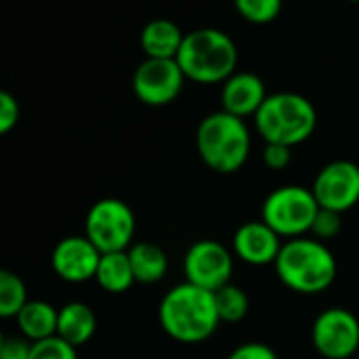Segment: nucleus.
Here are the masks:
<instances>
[{"label": "nucleus", "instance_id": "nucleus-1", "mask_svg": "<svg viewBox=\"0 0 359 359\" xmlns=\"http://www.w3.org/2000/svg\"><path fill=\"white\" fill-rule=\"evenodd\" d=\"M158 323L169 338L182 344L210 340L220 325L214 292L189 281L171 287L158 304Z\"/></svg>", "mask_w": 359, "mask_h": 359}, {"label": "nucleus", "instance_id": "nucleus-2", "mask_svg": "<svg viewBox=\"0 0 359 359\" xmlns=\"http://www.w3.org/2000/svg\"><path fill=\"white\" fill-rule=\"evenodd\" d=\"M273 266L287 290L304 296L325 292L336 281L338 273V262L332 250L313 237L285 241Z\"/></svg>", "mask_w": 359, "mask_h": 359}, {"label": "nucleus", "instance_id": "nucleus-3", "mask_svg": "<svg viewBox=\"0 0 359 359\" xmlns=\"http://www.w3.org/2000/svg\"><path fill=\"white\" fill-rule=\"evenodd\" d=\"M175 62L187 81L197 85H222L237 72L239 49L226 32L218 28H197L184 36Z\"/></svg>", "mask_w": 359, "mask_h": 359}, {"label": "nucleus", "instance_id": "nucleus-4", "mask_svg": "<svg viewBox=\"0 0 359 359\" xmlns=\"http://www.w3.org/2000/svg\"><path fill=\"white\" fill-rule=\"evenodd\" d=\"M199 158L216 173H237L252 150V133L243 118L224 110L208 114L195 135Z\"/></svg>", "mask_w": 359, "mask_h": 359}, {"label": "nucleus", "instance_id": "nucleus-5", "mask_svg": "<svg viewBox=\"0 0 359 359\" xmlns=\"http://www.w3.org/2000/svg\"><path fill=\"white\" fill-rule=\"evenodd\" d=\"M256 131L266 144L298 146L317 129V110L300 93L279 91L264 100L254 116Z\"/></svg>", "mask_w": 359, "mask_h": 359}, {"label": "nucleus", "instance_id": "nucleus-6", "mask_svg": "<svg viewBox=\"0 0 359 359\" xmlns=\"http://www.w3.org/2000/svg\"><path fill=\"white\" fill-rule=\"evenodd\" d=\"M319 205L311 193L300 184H285L275 189L262 203V222L281 239H298L311 233Z\"/></svg>", "mask_w": 359, "mask_h": 359}, {"label": "nucleus", "instance_id": "nucleus-7", "mask_svg": "<svg viewBox=\"0 0 359 359\" xmlns=\"http://www.w3.org/2000/svg\"><path fill=\"white\" fill-rule=\"evenodd\" d=\"M135 214L133 210L114 197L100 199L91 205L85 218V237L102 252H127L135 237Z\"/></svg>", "mask_w": 359, "mask_h": 359}, {"label": "nucleus", "instance_id": "nucleus-8", "mask_svg": "<svg viewBox=\"0 0 359 359\" xmlns=\"http://www.w3.org/2000/svg\"><path fill=\"white\" fill-rule=\"evenodd\" d=\"M311 340L323 359H348L359 348V319L348 309L330 306L313 321Z\"/></svg>", "mask_w": 359, "mask_h": 359}, {"label": "nucleus", "instance_id": "nucleus-9", "mask_svg": "<svg viewBox=\"0 0 359 359\" xmlns=\"http://www.w3.org/2000/svg\"><path fill=\"white\" fill-rule=\"evenodd\" d=\"M235 254L216 239H199L184 254V277L189 283L218 292L231 283Z\"/></svg>", "mask_w": 359, "mask_h": 359}, {"label": "nucleus", "instance_id": "nucleus-10", "mask_svg": "<svg viewBox=\"0 0 359 359\" xmlns=\"http://www.w3.org/2000/svg\"><path fill=\"white\" fill-rule=\"evenodd\" d=\"M311 193L321 210L344 214L359 203V165L346 158L332 161L319 169Z\"/></svg>", "mask_w": 359, "mask_h": 359}, {"label": "nucleus", "instance_id": "nucleus-11", "mask_svg": "<svg viewBox=\"0 0 359 359\" xmlns=\"http://www.w3.org/2000/svg\"><path fill=\"white\" fill-rule=\"evenodd\" d=\"M187 83V76L175 60H144L131 79L135 97L152 108L171 104Z\"/></svg>", "mask_w": 359, "mask_h": 359}, {"label": "nucleus", "instance_id": "nucleus-12", "mask_svg": "<svg viewBox=\"0 0 359 359\" xmlns=\"http://www.w3.org/2000/svg\"><path fill=\"white\" fill-rule=\"evenodd\" d=\"M100 258L102 252L85 235H70L53 248L51 269L68 283H85L95 279Z\"/></svg>", "mask_w": 359, "mask_h": 359}, {"label": "nucleus", "instance_id": "nucleus-13", "mask_svg": "<svg viewBox=\"0 0 359 359\" xmlns=\"http://www.w3.org/2000/svg\"><path fill=\"white\" fill-rule=\"evenodd\" d=\"M281 237L269 229L262 220L245 222L235 231L233 237V254L252 266H266L275 264L281 252Z\"/></svg>", "mask_w": 359, "mask_h": 359}, {"label": "nucleus", "instance_id": "nucleus-14", "mask_svg": "<svg viewBox=\"0 0 359 359\" xmlns=\"http://www.w3.org/2000/svg\"><path fill=\"white\" fill-rule=\"evenodd\" d=\"M266 97V87L254 72H235L229 81L222 83V110L243 121L248 116H256Z\"/></svg>", "mask_w": 359, "mask_h": 359}, {"label": "nucleus", "instance_id": "nucleus-15", "mask_svg": "<svg viewBox=\"0 0 359 359\" xmlns=\"http://www.w3.org/2000/svg\"><path fill=\"white\" fill-rule=\"evenodd\" d=\"M184 36L171 20H152L140 32V47L148 60H175Z\"/></svg>", "mask_w": 359, "mask_h": 359}, {"label": "nucleus", "instance_id": "nucleus-16", "mask_svg": "<svg viewBox=\"0 0 359 359\" xmlns=\"http://www.w3.org/2000/svg\"><path fill=\"white\" fill-rule=\"evenodd\" d=\"M97 330V317L95 311L81 300H72L60 309L57 315V336L66 340L72 346L87 344Z\"/></svg>", "mask_w": 359, "mask_h": 359}, {"label": "nucleus", "instance_id": "nucleus-17", "mask_svg": "<svg viewBox=\"0 0 359 359\" xmlns=\"http://www.w3.org/2000/svg\"><path fill=\"white\" fill-rule=\"evenodd\" d=\"M57 315L60 309H55L47 300H28L24 309L18 313L15 321L20 327V334L30 342H41L47 338L57 336Z\"/></svg>", "mask_w": 359, "mask_h": 359}, {"label": "nucleus", "instance_id": "nucleus-18", "mask_svg": "<svg viewBox=\"0 0 359 359\" xmlns=\"http://www.w3.org/2000/svg\"><path fill=\"white\" fill-rule=\"evenodd\" d=\"M127 256H129L137 283H146V285L158 283L167 275V269H169L167 254L154 243H148V241L133 243L127 250Z\"/></svg>", "mask_w": 359, "mask_h": 359}, {"label": "nucleus", "instance_id": "nucleus-19", "mask_svg": "<svg viewBox=\"0 0 359 359\" xmlns=\"http://www.w3.org/2000/svg\"><path fill=\"white\" fill-rule=\"evenodd\" d=\"M95 281L108 294H125L127 290H131V285L135 283V275L127 252L102 254Z\"/></svg>", "mask_w": 359, "mask_h": 359}, {"label": "nucleus", "instance_id": "nucleus-20", "mask_svg": "<svg viewBox=\"0 0 359 359\" xmlns=\"http://www.w3.org/2000/svg\"><path fill=\"white\" fill-rule=\"evenodd\" d=\"M28 300L24 279L9 269H0V319H15Z\"/></svg>", "mask_w": 359, "mask_h": 359}, {"label": "nucleus", "instance_id": "nucleus-21", "mask_svg": "<svg viewBox=\"0 0 359 359\" xmlns=\"http://www.w3.org/2000/svg\"><path fill=\"white\" fill-rule=\"evenodd\" d=\"M214 300H216L220 323H239L245 319V315L250 311V298H248L245 290L239 285H233V283L214 292Z\"/></svg>", "mask_w": 359, "mask_h": 359}, {"label": "nucleus", "instance_id": "nucleus-22", "mask_svg": "<svg viewBox=\"0 0 359 359\" xmlns=\"http://www.w3.org/2000/svg\"><path fill=\"white\" fill-rule=\"evenodd\" d=\"M233 3L237 13L254 26L275 22L283 9V0H233Z\"/></svg>", "mask_w": 359, "mask_h": 359}, {"label": "nucleus", "instance_id": "nucleus-23", "mask_svg": "<svg viewBox=\"0 0 359 359\" xmlns=\"http://www.w3.org/2000/svg\"><path fill=\"white\" fill-rule=\"evenodd\" d=\"M30 359H79V353L76 346L68 344L60 336H53L41 342H32Z\"/></svg>", "mask_w": 359, "mask_h": 359}, {"label": "nucleus", "instance_id": "nucleus-24", "mask_svg": "<svg viewBox=\"0 0 359 359\" xmlns=\"http://www.w3.org/2000/svg\"><path fill=\"white\" fill-rule=\"evenodd\" d=\"M340 231H342V214L319 208V212H317V216L313 220V226H311L313 239L325 243V241L336 239L340 235Z\"/></svg>", "mask_w": 359, "mask_h": 359}, {"label": "nucleus", "instance_id": "nucleus-25", "mask_svg": "<svg viewBox=\"0 0 359 359\" xmlns=\"http://www.w3.org/2000/svg\"><path fill=\"white\" fill-rule=\"evenodd\" d=\"M20 121V104L15 95L0 89V135H7L11 129H15Z\"/></svg>", "mask_w": 359, "mask_h": 359}, {"label": "nucleus", "instance_id": "nucleus-26", "mask_svg": "<svg viewBox=\"0 0 359 359\" xmlns=\"http://www.w3.org/2000/svg\"><path fill=\"white\" fill-rule=\"evenodd\" d=\"M226 359H279L275 348L264 342H243L231 351Z\"/></svg>", "mask_w": 359, "mask_h": 359}, {"label": "nucleus", "instance_id": "nucleus-27", "mask_svg": "<svg viewBox=\"0 0 359 359\" xmlns=\"http://www.w3.org/2000/svg\"><path fill=\"white\" fill-rule=\"evenodd\" d=\"M262 161L269 169L281 171L292 163V148L281 144H266L262 150Z\"/></svg>", "mask_w": 359, "mask_h": 359}, {"label": "nucleus", "instance_id": "nucleus-28", "mask_svg": "<svg viewBox=\"0 0 359 359\" xmlns=\"http://www.w3.org/2000/svg\"><path fill=\"white\" fill-rule=\"evenodd\" d=\"M32 342L24 336L5 338L3 348H0V359H30Z\"/></svg>", "mask_w": 359, "mask_h": 359}, {"label": "nucleus", "instance_id": "nucleus-29", "mask_svg": "<svg viewBox=\"0 0 359 359\" xmlns=\"http://www.w3.org/2000/svg\"><path fill=\"white\" fill-rule=\"evenodd\" d=\"M3 342H5V334H3V330H0V348H3Z\"/></svg>", "mask_w": 359, "mask_h": 359}, {"label": "nucleus", "instance_id": "nucleus-30", "mask_svg": "<svg viewBox=\"0 0 359 359\" xmlns=\"http://www.w3.org/2000/svg\"><path fill=\"white\" fill-rule=\"evenodd\" d=\"M348 3H355V5H357V3H359V0H348Z\"/></svg>", "mask_w": 359, "mask_h": 359}]
</instances>
